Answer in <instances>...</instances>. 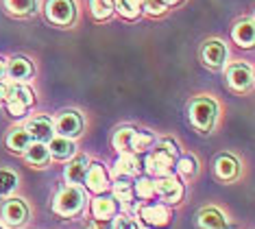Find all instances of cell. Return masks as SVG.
<instances>
[{
  "instance_id": "obj_1",
  "label": "cell",
  "mask_w": 255,
  "mask_h": 229,
  "mask_svg": "<svg viewBox=\"0 0 255 229\" xmlns=\"http://www.w3.org/2000/svg\"><path fill=\"white\" fill-rule=\"evenodd\" d=\"M179 157V149L172 140H161L150 155L146 157V173L150 177H166L172 175V166H175Z\"/></svg>"
},
{
  "instance_id": "obj_2",
  "label": "cell",
  "mask_w": 255,
  "mask_h": 229,
  "mask_svg": "<svg viewBox=\"0 0 255 229\" xmlns=\"http://www.w3.org/2000/svg\"><path fill=\"white\" fill-rule=\"evenodd\" d=\"M218 116V105L207 96H199L190 103V120L203 133H210Z\"/></svg>"
},
{
  "instance_id": "obj_3",
  "label": "cell",
  "mask_w": 255,
  "mask_h": 229,
  "mask_svg": "<svg viewBox=\"0 0 255 229\" xmlns=\"http://www.w3.org/2000/svg\"><path fill=\"white\" fill-rule=\"evenodd\" d=\"M2 101H7V111L11 116H15V118H20V116L26 114V109L33 105V92L28 90L26 85L22 83H9L4 85V98Z\"/></svg>"
},
{
  "instance_id": "obj_4",
  "label": "cell",
  "mask_w": 255,
  "mask_h": 229,
  "mask_svg": "<svg viewBox=\"0 0 255 229\" xmlns=\"http://www.w3.org/2000/svg\"><path fill=\"white\" fill-rule=\"evenodd\" d=\"M83 203H85V195H83V192H81L77 186H68V188H63L59 195L55 197L53 210H55V214L70 219V216H77L81 210H83Z\"/></svg>"
},
{
  "instance_id": "obj_5",
  "label": "cell",
  "mask_w": 255,
  "mask_h": 229,
  "mask_svg": "<svg viewBox=\"0 0 255 229\" xmlns=\"http://www.w3.org/2000/svg\"><path fill=\"white\" fill-rule=\"evenodd\" d=\"M74 2L72 0H48L46 2V17L59 26H66L74 20Z\"/></svg>"
},
{
  "instance_id": "obj_6",
  "label": "cell",
  "mask_w": 255,
  "mask_h": 229,
  "mask_svg": "<svg viewBox=\"0 0 255 229\" xmlns=\"http://www.w3.org/2000/svg\"><path fill=\"white\" fill-rule=\"evenodd\" d=\"M0 216H2V221L9 227H22L28 219V208L20 199H9V201H4L2 210H0Z\"/></svg>"
},
{
  "instance_id": "obj_7",
  "label": "cell",
  "mask_w": 255,
  "mask_h": 229,
  "mask_svg": "<svg viewBox=\"0 0 255 229\" xmlns=\"http://www.w3.org/2000/svg\"><path fill=\"white\" fill-rule=\"evenodd\" d=\"M140 219L144 225L148 227H155V229H161V227H168L172 221V214L166 205H144L140 210Z\"/></svg>"
},
{
  "instance_id": "obj_8",
  "label": "cell",
  "mask_w": 255,
  "mask_h": 229,
  "mask_svg": "<svg viewBox=\"0 0 255 229\" xmlns=\"http://www.w3.org/2000/svg\"><path fill=\"white\" fill-rule=\"evenodd\" d=\"M227 81H229V85L234 87V90H238V92L249 90L251 83H253L251 66H247V63H242V61L231 63V66H227Z\"/></svg>"
},
{
  "instance_id": "obj_9",
  "label": "cell",
  "mask_w": 255,
  "mask_h": 229,
  "mask_svg": "<svg viewBox=\"0 0 255 229\" xmlns=\"http://www.w3.org/2000/svg\"><path fill=\"white\" fill-rule=\"evenodd\" d=\"M155 192L166 203H179L183 199V184L172 175H166V177H159V181L155 184Z\"/></svg>"
},
{
  "instance_id": "obj_10",
  "label": "cell",
  "mask_w": 255,
  "mask_h": 229,
  "mask_svg": "<svg viewBox=\"0 0 255 229\" xmlns=\"http://www.w3.org/2000/svg\"><path fill=\"white\" fill-rule=\"evenodd\" d=\"M55 131L63 138H77L83 129V118L77 114V111H63L59 114V118L55 120Z\"/></svg>"
},
{
  "instance_id": "obj_11",
  "label": "cell",
  "mask_w": 255,
  "mask_h": 229,
  "mask_svg": "<svg viewBox=\"0 0 255 229\" xmlns=\"http://www.w3.org/2000/svg\"><path fill=\"white\" fill-rule=\"evenodd\" d=\"M196 225L199 229H229V221L218 208H203L196 214Z\"/></svg>"
},
{
  "instance_id": "obj_12",
  "label": "cell",
  "mask_w": 255,
  "mask_h": 229,
  "mask_svg": "<svg viewBox=\"0 0 255 229\" xmlns=\"http://www.w3.org/2000/svg\"><path fill=\"white\" fill-rule=\"evenodd\" d=\"M203 61L212 68H220L227 63V46L218 39H210L205 46H203Z\"/></svg>"
},
{
  "instance_id": "obj_13",
  "label": "cell",
  "mask_w": 255,
  "mask_h": 229,
  "mask_svg": "<svg viewBox=\"0 0 255 229\" xmlns=\"http://www.w3.org/2000/svg\"><path fill=\"white\" fill-rule=\"evenodd\" d=\"M83 184H88V188L94 195H103V192L109 190V177H107V170L103 168V164H92L88 168Z\"/></svg>"
},
{
  "instance_id": "obj_14",
  "label": "cell",
  "mask_w": 255,
  "mask_h": 229,
  "mask_svg": "<svg viewBox=\"0 0 255 229\" xmlns=\"http://www.w3.org/2000/svg\"><path fill=\"white\" fill-rule=\"evenodd\" d=\"M140 173V160L135 153H120V160L114 166V177L116 179H131Z\"/></svg>"
},
{
  "instance_id": "obj_15",
  "label": "cell",
  "mask_w": 255,
  "mask_h": 229,
  "mask_svg": "<svg viewBox=\"0 0 255 229\" xmlns=\"http://www.w3.org/2000/svg\"><path fill=\"white\" fill-rule=\"evenodd\" d=\"M24 129L28 131V136H31L33 142H48V140L53 138V133H55L53 122H50L48 118H44V116L33 118Z\"/></svg>"
},
{
  "instance_id": "obj_16",
  "label": "cell",
  "mask_w": 255,
  "mask_h": 229,
  "mask_svg": "<svg viewBox=\"0 0 255 229\" xmlns=\"http://www.w3.org/2000/svg\"><path fill=\"white\" fill-rule=\"evenodd\" d=\"M4 74L13 79L15 83H22V81H28L33 76V66L26 57H13L4 68Z\"/></svg>"
},
{
  "instance_id": "obj_17",
  "label": "cell",
  "mask_w": 255,
  "mask_h": 229,
  "mask_svg": "<svg viewBox=\"0 0 255 229\" xmlns=\"http://www.w3.org/2000/svg\"><path fill=\"white\" fill-rule=\"evenodd\" d=\"M214 173H216L218 179L231 181L240 175V164H238L234 155H218L216 164H214Z\"/></svg>"
},
{
  "instance_id": "obj_18",
  "label": "cell",
  "mask_w": 255,
  "mask_h": 229,
  "mask_svg": "<svg viewBox=\"0 0 255 229\" xmlns=\"http://www.w3.org/2000/svg\"><path fill=\"white\" fill-rule=\"evenodd\" d=\"M231 37H234V42L238 46H242V48H251L253 42H255V26H253L251 17L238 22L234 26V31H231Z\"/></svg>"
},
{
  "instance_id": "obj_19",
  "label": "cell",
  "mask_w": 255,
  "mask_h": 229,
  "mask_svg": "<svg viewBox=\"0 0 255 229\" xmlns=\"http://www.w3.org/2000/svg\"><path fill=\"white\" fill-rule=\"evenodd\" d=\"M116 214H118V203H116L114 197L98 195L92 201V216L94 219H114Z\"/></svg>"
},
{
  "instance_id": "obj_20",
  "label": "cell",
  "mask_w": 255,
  "mask_h": 229,
  "mask_svg": "<svg viewBox=\"0 0 255 229\" xmlns=\"http://www.w3.org/2000/svg\"><path fill=\"white\" fill-rule=\"evenodd\" d=\"M88 168H90V160L85 155H79L68 164L66 168V181L68 184H83L85 181V175H88Z\"/></svg>"
},
{
  "instance_id": "obj_21",
  "label": "cell",
  "mask_w": 255,
  "mask_h": 229,
  "mask_svg": "<svg viewBox=\"0 0 255 229\" xmlns=\"http://www.w3.org/2000/svg\"><path fill=\"white\" fill-rule=\"evenodd\" d=\"M50 146H48V153L53 157H57V160H70V157H74V153H77V146H74L72 138H50L48 140Z\"/></svg>"
},
{
  "instance_id": "obj_22",
  "label": "cell",
  "mask_w": 255,
  "mask_h": 229,
  "mask_svg": "<svg viewBox=\"0 0 255 229\" xmlns=\"http://www.w3.org/2000/svg\"><path fill=\"white\" fill-rule=\"evenodd\" d=\"M24 153H26V162L31 164V166H37V168H42L44 164L48 162V157H50L46 142H31Z\"/></svg>"
},
{
  "instance_id": "obj_23",
  "label": "cell",
  "mask_w": 255,
  "mask_h": 229,
  "mask_svg": "<svg viewBox=\"0 0 255 229\" xmlns=\"http://www.w3.org/2000/svg\"><path fill=\"white\" fill-rule=\"evenodd\" d=\"M31 142L33 140L28 136L26 129H13V131H9V136H7V149L13 151V153H24Z\"/></svg>"
},
{
  "instance_id": "obj_24",
  "label": "cell",
  "mask_w": 255,
  "mask_h": 229,
  "mask_svg": "<svg viewBox=\"0 0 255 229\" xmlns=\"http://www.w3.org/2000/svg\"><path fill=\"white\" fill-rule=\"evenodd\" d=\"M142 7H144V0H116L114 2V9L123 17H127V20H135L142 13Z\"/></svg>"
},
{
  "instance_id": "obj_25",
  "label": "cell",
  "mask_w": 255,
  "mask_h": 229,
  "mask_svg": "<svg viewBox=\"0 0 255 229\" xmlns=\"http://www.w3.org/2000/svg\"><path fill=\"white\" fill-rule=\"evenodd\" d=\"M4 7L13 15H31L37 9V0H4Z\"/></svg>"
},
{
  "instance_id": "obj_26",
  "label": "cell",
  "mask_w": 255,
  "mask_h": 229,
  "mask_svg": "<svg viewBox=\"0 0 255 229\" xmlns=\"http://www.w3.org/2000/svg\"><path fill=\"white\" fill-rule=\"evenodd\" d=\"M133 133H135V129H129V127L118 129V131L114 133V140H112L114 149L118 151V153H131V140H133Z\"/></svg>"
},
{
  "instance_id": "obj_27",
  "label": "cell",
  "mask_w": 255,
  "mask_h": 229,
  "mask_svg": "<svg viewBox=\"0 0 255 229\" xmlns=\"http://www.w3.org/2000/svg\"><path fill=\"white\" fill-rule=\"evenodd\" d=\"M90 9H92V15L96 20H107L109 15L114 13V0H90Z\"/></svg>"
},
{
  "instance_id": "obj_28",
  "label": "cell",
  "mask_w": 255,
  "mask_h": 229,
  "mask_svg": "<svg viewBox=\"0 0 255 229\" xmlns=\"http://www.w3.org/2000/svg\"><path fill=\"white\" fill-rule=\"evenodd\" d=\"M114 199L120 203H131L135 195H133V184H129L127 179H118V184L114 186Z\"/></svg>"
},
{
  "instance_id": "obj_29",
  "label": "cell",
  "mask_w": 255,
  "mask_h": 229,
  "mask_svg": "<svg viewBox=\"0 0 255 229\" xmlns=\"http://www.w3.org/2000/svg\"><path fill=\"white\" fill-rule=\"evenodd\" d=\"M153 142H155V138L150 136V133L135 131V133H133V140H131V153H135V155H137V153H144Z\"/></svg>"
},
{
  "instance_id": "obj_30",
  "label": "cell",
  "mask_w": 255,
  "mask_h": 229,
  "mask_svg": "<svg viewBox=\"0 0 255 229\" xmlns=\"http://www.w3.org/2000/svg\"><path fill=\"white\" fill-rule=\"evenodd\" d=\"M175 166L183 177H194L196 170H199V162H196V157H192V155H183L175 162Z\"/></svg>"
},
{
  "instance_id": "obj_31",
  "label": "cell",
  "mask_w": 255,
  "mask_h": 229,
  "mask_svg": "<svg viewBox=\"0 0 255 229\" xmlns=\"http://www.w3.org/2000/svg\"><path fill=\"white\" fill-rule=\"evenodd\" d=\"M133 195L140 199H150L155 195V181L150 177H142L133 184Z\"/></svg>"
},
{
  "instance_id": "obj_32",
  "label": "cell",
  "mask_w": 255,
  "mask_h": 229,
  "mask_svg": "<svg viewBox=\"0 0 255 229\" xmlns=\"http://www.w3.org/2000/svg\"><path fill=\"white\" fill-rule=\"evenodd\" d=\"M18 188V177L11 170H0V197H7Z\"/></svg>"
},
{
  "instance_id": "obj_33",
  "label": "cell",
  "mask_w": 255,
  "mask_h": 229,
  "mask_svg": "<svg viewBox=\"0 0 255 229\" xmlns=\"http://www.w3.org/2000/svg\"><path fill=\"white\" fill-rule=\"evenodd\" d=\"M142 9H146L150 15H161L168 9V4L164 2V0H144V7Z\"/></svg>"
},
{
  "instance_id": "obj_34",
  "label": "cell",
  "mask_w": 255,
  "mask_h": 229,
  "mask_svg": "<svg viewBox=\"0 0 255 229\" xmlns=\"http://www.w3.org/2000/svg\"><path fill=\"white\" fill-rule=\"evenodd\" d=\"M114 221L112 219H92V223L88 225V229H112Z\"/></svg>"
},
{
  "instance_id": "obj_35",
  "label": "cell",
  "mask_w": 255,
  "mask_h": 229,
  "mask_svg": "<svg viewBox=\"0 0 255 229\" xmlns=\"http://www.w3.org/2000/svg\"><path fill=\"white\" fill-rule=\"evenodd\" d=\"M125 229H146V227L137 221H125Z\"/></svg>"
},
{
  "instance_id": "obj_36",
  "label": "cell",
  "mask_w": 255,
  "mask_h": 229,
  "mask_svg": "<svg viewBox=\"0 0 255 229\" xmlns=\"http://www.w3.org/2000/svg\"><path fill=\"white\" fill-rule=\"evenodd\" d=\"M112 229H125V221L120 219V221H114V227Z\"/></svg>"
},
{
  "instance_id": "obj_37",
  "label": "cell",
  "mask_w": 255,
  "mask_h": 229,
  "mask_svg": "<svg viewBox=\"0 0 255 229\" xmlns=\"http://www.w3.org/2000/svg\"><path fill=\"white\" fill-rule=\"evenodd\" d=\"M4 68H7V63H4V59H0V79L4 76Z\"/></svg>"
},
{
  "instance_id": "obj_38",
  "label": "cell",
  "mask_w": 255,
  "mask_h": 229,
  "mask_svg": "<svg viewBox=\"0 0 255 229\" xmlns=\"http://www.w3.org/2000/svg\"><path fill=\"white\" fill-rule=\"evenodd\" d=\"M4 98V83H0V101Z\"/></svg>"
},
{
  "instance_id": "obj_39",
  "label": "cell",
  "mask_w": 255,
  "mask_h": 229,
  "mask_svg": "<svg viewBox=\"0 0 255 229\" xmlns=\"http://www.w3.org/2000/svg\"><path fill=\"white\" fill-rule=\"evenodd\" d=\"M164 2H166V4H179L181 0H164Z\"/></svg>"
},
{
  "instance_id": "obj_40",
  "label": "cell",
  "mask_w": 255,
  "mask_h": 229,
  "mask_svg": "<svg viewBox=\"0 0 255 229\" xmlns=\"http://www.w3.org/2000/svg\"><path fill=\"white\" fill-rule=\"evenodd\" d=\"M0 229H2V227H0Z\"/></svg>"
}]
</instances>
